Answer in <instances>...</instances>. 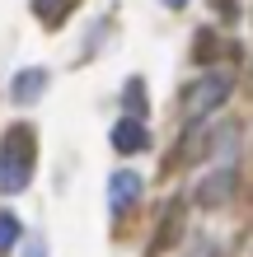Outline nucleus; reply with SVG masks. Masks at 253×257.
<instances>
[{"label": "nucleus", "mask_w": 253, "mask_h": 257, "mask_svg": "<svg viewBox=\"0 0 253 257\" xmlns=\"http://www.w3.org/2000/svg\"><path fill=\"white\" fill-rule=\"evenodd\" d=\"M122 103L131 108V117H136V112L145 108V98H141V80H127V98H122Z\"/></svg>", "instance_id": "1a4fd4ad"}, {"label": "nucleus", "mask_w": 253, "mask_h": 257, "mask_svg": "<svg viewBox=\"0 0 253 257\" xmlns=\"http://www.w3.org/2000/svg\"><path fill=\"white\" fill-rule=\"evenodd\" d=\"M145 192V183H141V173H131V169H117L113 178H108V210L113 215H127L131 210V201Z\"/></svg>", "instance_id": "7ed1b4c3"}, {"label": "nucleus", "mask_w": 253, "mask_h": 257, "mask_svg": "<svg viewBox=\"0 0 253 257\" xmlns=\"http://www.w3.org/2000/svg\"><path fill=\"white\" fill-rule=\"evenodd\" d=\"M42 89H47V70H19L10 94H14V103H33Z\"/></svg>", "instance_id": "39448f33"}, {"label": "nucleus", "mask_w": 253, "mask_h": 257, "mask_svg": "<svg viewBox=\"0 0 253 257\" xmlns=\"http://www.w3.org/2000/svg\"><path fill=\"white\" fill-rule=\"evenodd\" d=\"M19 238H24V224L10 215V210H0V257H5L10 248H19Z\"/></svg>", "instance_id": "6e6552de"}, {"label": "nucleus", "mask_w": 253, "mask_h": 257, "mask_svg": "<svg viewBox=\"0 0 253 257\" xmlns=\"http://www.w3.org/2000/svg\"><path fill=\"white\" fill-rule=\"evenodd\" d=\"M24 257H47V248H42V243H38V238H33V243H28V248H24Z\"/></svg>", "instance_id": "9d476101"}, {"label": "nucleus", "mask_w": 253, "mask_h": 257, "mask_svg": "<svg viewBox=\"0 0 253 257\" xmlns=\"http://www.w3.org/2000/svg\"><path fill=\"white\" fill-rule=\"evenodd\" d=\"M230 89H234V75L230 70H206V75H197V80L183 89V98H178V117H183V126H197L211 112H220V103L230 98Z\"/></svg>", "instance_id": "f03ea898"}, {"label": "nucleus", "mask_w": 253, "mask_h": 257, "mask_svg": "<svg viewBox=\"0 0 253 257\" xmlns=\"http://www.w3.org/2000/svg\"><path fill=\"white\" fill-rule=\"evenodd\" d=\"M230 187H234V169H220L216 178H206V183L197 187V201L202 206H216V201H225V196H230Z\"/></svg>", "instance_id": "423d86ee"}, {"label": "nucleus", "mask_w": 253, "mask_h": 257, "mask_svg": "<svg viewBox=\"0 0 253 257\" xmlns=\"http://www.w3.org/2000/svg\"><path fill=\"white\" fill-rule=\"evenodd\" d=\"M145 145H150V131H145L141 117H122V122L113 126V150L117 155H141Z\"/></svg>", "instance_id": "20e7f679"}, {"label": "nucleus", "mask_w": 253, "mask_h": 257, "mask_svg": "<svg viewBox=\"0 0 253 257\" xmlns=\"http://www.w3.org/2000/svg\"><path fill=\"white\" fill-rule=\"evenodd\" d=\"M70 5H75V0H33V14H38L47 28H56V24L70 14Z\"/></svg>", "instance_id": "0eeeda50"}, {"label": "nucleus", "mask_w": 253, "mask_h": 257, "mask_svg": "<svg viewBox=\"0 0 253 257\" xmlns=\"http://www.w3.org/2000/svg\"><path fill=\"white\" fill-rule=\"evenodd\" d=\"M33 164H38V141L28 126H10L0 141V192L14 196L33 183Z\"/></svg>", "instance_id": "f257e3e1"}, {"label": "nucleus", "mask_w": 253, "mask_h": 257, "mask_svg": "<svg viewBox=\"0 0 253 257\" xmlns=\"http://www.w3.org/2000/svg\"><path fill=\"white\" fill-rule=\"evenodd\" d=\"M164 5H169V10H178V5H188V0H164Z\"/></svg>", "instance_id": "9b49d317"}]
</instances>
